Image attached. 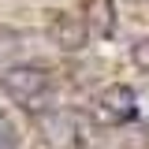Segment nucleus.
Returning a JSON list of instances; mask_svg holds the SVG:
<instances>
[{
	"label": "nucleus",
	"mask_w": 149,
	"mask_h": 149,
	"mask_svg": "<svg viewBox=\"0 0 149 149\" xmlns=\"http://www.w3.org/2000/svg\"><path fill=\"white\" fill-rule=\"evenodd\" d=\"M0 90L26 112H49L52 101V74L41 63H11L0 71Z\"/></svg>",
	"instance_id": "f257e3e1"
},
{
	"label": "nucleus",
	"mask_w": 149,
	"mask_h": 149,
	"mask_svg": "<svg viewBox=\"0 0 149 149\" xmlns=\"http://www.w3.org/2000/svg\"><path fill=\"white\" fill-rule=\"evenodd\" d=\"M130 60H134L138 67H146V71H149V37H142V41L130 49Z\"/></svg>",
	"instance_id": "0eeeda50"
},
{
	"label": "nucleus",
	"mask_w": 149,
	"mask_h": 149,
	"mask_svg": "<svg viewBox=\"0 0 149 149\" xmlns=\"http://www.w3.org/2000/svg\"><path fill=\"white\" fill-rule=\"evenodd\" d=\"M19 146V130L8 116H0V149H15Z\"/></svg>",
	"instance_id": "423d86ee"
},
{
	"label": "nucleus",
	"mask_w": 149,
	"mask_h": 149,
	"mask_svg": "<svg viewBox=\"0 0 149 149\" xmlns=\"http://www.w3.org/2000/svg\"><path fill=\"white\" fill-rule=\"evenodd\" d=\"M86 26H90L93 37L116 34V8H112V0H86Z\"/></svg>",
	"instance_id": "39448f33"
},
{
	"label": "nucleus",
	"mask_w": 149,
	"mask_h": 149,
	"mask_svg": "<svg viewBox=\"0 0 149 149\" xmlns=\"http://www.w3.org/2000/svg\"><path fill=\"white\" fill-rule=\"evenodd\" d=\"M90 138L86 119L71 108H49L41 112V142L49 149H82Z\"/></svg>",
	"instance_id": "f03ea898"
},
{
	"label": "nucleus",
	"mask_w": 149,
	"mask_h": 149,
	"mask_svg": "<svg viewBox=\"0 0 149 149\" xmlns=\"http://www.w3.org/2000/svg\"><path fill=\"white\" fill-rule=\"evenodd\" d=\"M138 116V93L127 82H112L93 97V123L101 127H123Z\"/></svg>",
	"instance_id": "7ed1b4c3"
},
{
	"label": "nucleus",
	"mask_w": 149,
	"mask_h": 149,
	"mask_svg": "<svg viewBox=\"0 0 149 149\" xmlns=\"http://www.w3.org/2000/svg\"><path fill=\"white\" fill-rule=\"evenodd\" d=\"M49 37L60 52H82L90 45V26H86V15H74V11H56L52 22H49Z\"/></svg>",
	"instance_id": "20e7f679"
}]
</instances>
